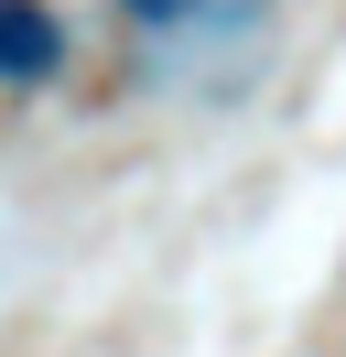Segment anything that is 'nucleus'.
Returning a JSON list of instances; mask_svg holds the SVG:
<instances>
[{
	"mask_svg": "<svg viewBox=\"0 0 346 357\" xmlns=\"http://www.w3.org/2000/svg\"><path fill=\"white\" fill-rule=\"evenodd\" d=\"M195 11H206V0H130V22H151V33H163V22H195Z\"/></svg>",
	"mask_w": 346,
	"mask_h": 357,
	"instance_id": "2",
	"label": "nucleus"
},
{
	"mask_svg": "<svg viewBox=\"0 0 346 357\" xmlns=\"http://www.w3.org/2000/svg\"><path fill=\"white\" fill-rule=\"evenodd\" d=\"M65 66V33L43 0H0V87H43Z\"/></svg>",
	"mask_w": 346,
	"mask_h": 357,
	"instance_id": "1",
	"label": "nucleus"
}]
</instances>
